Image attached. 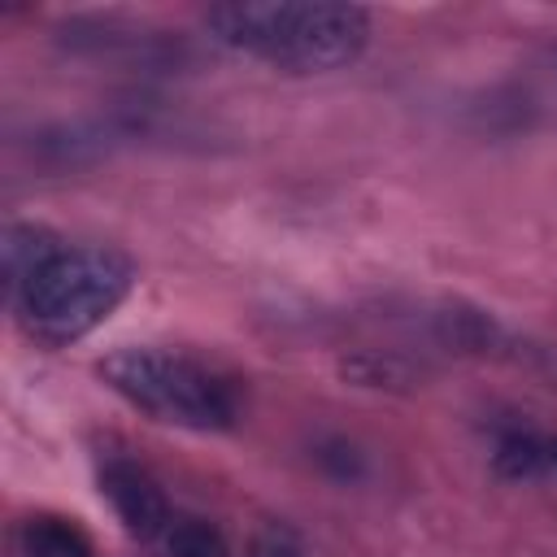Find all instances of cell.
Segmentation results:
<instances>
[{
    "label": "cell",
    "mask_w": 557,
    "mask_h": 557,
    "mask_svg": "<svg viewBox=\"0 0 557 557\" xmlns=\"http://www.w3.org/2000/svg\"><path fill=\"white\" fill-rule=\"evenodd\" d=\"M100 379L144 418L178 431H231L239 422V396L209 361L174 348H117L100 361Z\"/></svg>",
    "instance_id": "2"
},
{
    "label": "cell",
    "mask_w": 557,
    "mask_h": 557,
    "mask_svg": "<svg viewBox=\"0 0 557 557\" xmlns=\"http://www.w3.org/2000/svg\"><path fill=\"white\" fill-rule=\"evenodd\" d=\"M252 557H309L305 540L296 531H287L283 522H265L252 535Z\"/></svg>",
    "instance_id": "9"
},
{
    "label": "cell",
    "mask_w": 557,
    "mask_h": 557,
    "mask_svg": "<svg viewBox=\"0 0 557 557\" xmlns=\"http://www.w3.org/2000/svg\"><path fill=\"white\" fill-rule=\"evenodd\" d=\"M205 30L218 48L283 74H331L361 57L370 13L339 0H235L209 4Z\"/></svg>",
    "instance_id": "1"
},
{
    "label": "cell",
    "mask_w": 557,
    "mask_h": 557,
    "mask_svg": "<svg viewBox=\"0 0 557 557\" xmlns=\"http://www.w3.org/2000/svg\"><path fill=\"white\" fill-rule=\"evenodd\" d=\"M17 548L22 557H96L91 535L61 513H35L22 522L17 531Z\"/></svg>",
    "instance_id": "6"
},
{
    "label": "cell",
    "mask_w": 557,
    "mask_h": 557,
    "mask_svg": "<svg viewBox=\"0 0 557 557\" xmlns=\"http://www.w3.org/2000/svg\"><path fill=\"white\" fill-rule=\"evenodd\" d=\"M492 466L500 479L513 483H557V431L531 422H513L496 431Z\"/></svg>",
    "instance_id": "5"
},
{
    "label": "cell",
    "mask_w": 557,
    "mask_h": 557,
    "mask_svg": "<svg viewBox=\"0 0 557 557\" xmlns=\"http://www.w3.org/2000/svg\"><path fill=\"white\" fill-rule=\"evenodd\" d=\"M61 244L44 226H9L4 231V274H9V296L22 292V283L57 252Z\"/></svg>",
    "instance_id": "7"
},
{
    "label": "cell",
    "mask_w": 557,
    "mask_h": 557,
    "mask_svg": "<svg viewBox=\"0 0 557 557\" xmlns=\"http://www.w3.org/2000/svg\"><path fill=\"white\" fill-rule=\"evenodd\" d=\"M135 265L117 248H57L13 296L30 339L61 348L96 331L131 292Z\"/></svg>",
    "instance_id": "3"
},
{
    "label": "cell",
    "mask_w": 557,
    "mask_h": 557,
    "mask_svg": "<svg viewBox=\"0 0 557 557\" xmlns=\"http://www.w3.org/2000/svg\"><path fill=\"white\" fill-rule=\"evenodd\" d=\"M100 492H104V500L113 505L117 522H122L135 540H165L174 513H170L165 492L157 487V479H152L144 466H135V461H126V457L100 461Z\"/></svg>",
    "instance_id": "4"
},
{
    "label": "cell",
    "mask_w": 557,
    "mask_h": 557,
    "mask_svg": "<svg viewBox=\"0 0 557 557\" xmlns=\"http://www.w3.org/2000/svg\"><path fill=\"white\" fill-rule=\"evenodd\" d=\"M165 557H231L218 527L200 518H174L165 531Z\"/></svg>",
    "instance_id": "8"
}]
</instances>
